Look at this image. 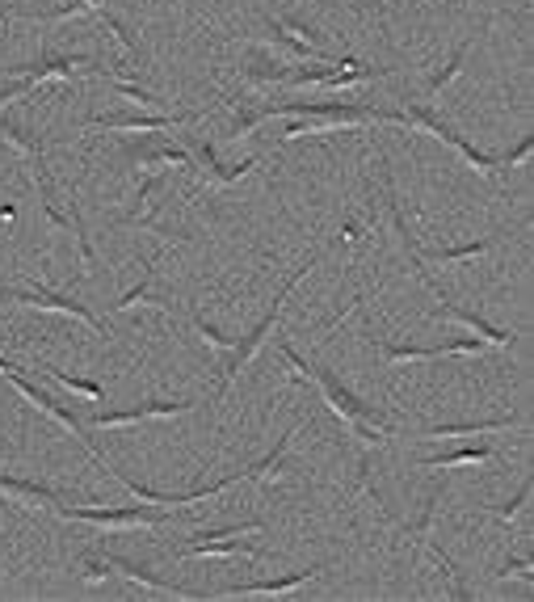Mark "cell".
Here are the masks:
<instances>
[{"label":"cell","instance_id":"9","mask_svg":"<svg viewBox=\"0 0 534 602\" xmlns=\"http://www.w3.org/2000/svg\"><path fill=\"white\" fill-rule=\"evenodd\" d=\"M198 114H101L93 118V131H118V135H164L181 123H194Z\"/></svg>","mask_w":534,"mask_h":602},{"label":"cell","instance_id":"28","mask_svg":"<svg viewBox=\"0 0 534 602\" xmlns=\"http://www.w3.org/2000/svg\"><path fill=\"white\" fill-rule=\"evenodd\" d=\"M530 152H534V135H522V139H518V148L497 152V165H501V169H513V165H522Z\"/></svg>","mask_w":534,"mask_h":602},{"label":"cell","instance_id":"23","mask_svg":"<svg viewBox=\"0 0 534 602\" xmlns=\"http://www.w3.org/2000/svg\"><path fill=\"white\" fill-rule=\"evenodd\" d=\"M114 93L127 97V102H135V106H148L152 114H164V97L160 93L143 89V85H131V80H122V76H114Z\"/></svg>","mask_w":534,"mask_h":602},{"label":"cell","instance_id":"4","mask_svg":"<svg viewBox=\"0 0 534 602\" xmlns=\"http://www.w3.org/2000/svg\"><path fill=\"white\" fill-rule=\"evenodd\" d=\"M59 518H76V523H93V527H110V531H127V527H160L169 523L173 510H152L148 501H139V506H68V501H59L55 506Z\"/></svg>","mask_w":534,"mask_h":602},{"label":"cell","instance_id":"7","mask_svg":"<svg viewBox=\"0 0 534 602\" xmlns=\"http://www.w3.org/2000/svg\"><path fill=\"white\" fill-rule=\"evenodd\" d=\"M101 560L114 569V573H122L127 581H135V586H148L152 594H164V598H190V602H207L211 598V590H194V586H181V581H169V577H156L152 569H143V565H135V560H127V556H106L101 552Z\"/></svg>","mask_w":534,"mask_h":602},{"label":"cell","instance_id":"3","mask_svg":"<svg viewBox=\"0 0 534 602\" xmlns=\"http://www.w3.org/2000/svg\"><path fill=\"white\" fill-rule=\"evenodd\" d=\"M404 114V127L408 131H429V135H434V139H442V144H450V148H455L463 160H467V165L471 169H476V173H484V177H497V152H484V148H476V144H471V139H463L455 127H450L446 123V118H438L434 110H429V106H408V110H400Z\"/></svg>","mask_w":534,"mask_h":602},{"label":"cell","instance_id":"29","mask_svg":"<svg viewBox=\"0 0 534 602\" xmlns=\"http://www.w3.org/2000/svg\"><path fill=\"white\" fill-rule=\"evenodd\" d=\"M497 577H522V581H534V565H530L526 556H509Z\"/></svg>","mask_w":534,"mask_h":602},{"label":"cell","instance_id":"1","mask_svg":"<svg viewBox=\"0 0 534 602\" xmlns=\"http://www.w3.org/2000/svg\"><path fill=\"white\" fill-rule=\"evenodd\" d=\"M316 262H320V257L312 253V257H307V262L295 270V274H286V283L278 287V295H274V304H270V312H265L261 320H257V325L249 329V333H244L240 341H236V346L232 350H223V363H219V384H215V405H219V400L223 396H228V388L236 384V375L244 371V367H249L253 363V354L265 346V337H270L274 333V325H278V320H282V304H286V295H291L299 283H303V278L307 274H312L316 270Z\"/></svg>","mask_w":534,"mask_h":602},{"label":"cell","instance_id":"17","mask_svg":"<svg viewBox=\"0 0 534 602\" xmlns=\"http://www.w3.org/2000/svg\"><path fill=\"white\" fill-rule=\"evenodd\" d=\"M501 236H480V240H467V245H450V249H417V257L429 266V262H467V257H480V253H488L492 245H497Z\"/></svg>","mask_w":534,"mask_h":602},{"label":"cell","instance_id":"12","mask_svg":"<svg viewBox=\"0 0 534 602\" xmlns=\"http://www.w3.org/2000/svg\"><path fill=\"white\" fill-rule=\"evenodd\" d=\"M194 160H198V169L202 173H211V182H219V186H232V182H240L244 173H253L257 169V160L249 156V160H240V165H223L219 160V152L211 148V139H194Z\"/></svg>","mask_w":534,"mask_h":602},{"label":"cell","instance_id":"21","mask_svg":"<svg viewBox=\"0 0 534 602\" xmlns=\"http://www.w3.org/2000/svg\"><path fill=\"white\" fill-rule=\"evenodd\" d=\"M135 304H156V308H173V299L164 295L156 283H139V287H131V291H122L118 295V312H127V308H135Z\"/></svg>","mask_w":534,"mask_h":602},{"label":"cell","instance_id":"5","mask_svg":"<svg viewBox=\"0 0 534 602\" xmlns=\"http://www.w3.org/2000/svg\"><path fill=\"white\" fill-rule=\"evenodd\" d=\"M13 304H26V308H38V312H64V316L85 320L93 333H106V325L93 316V308H85L80 299L55 291V287H13Z\"/></svg>","mask_w":534,"mask_h":602},{"label":"cell","instance_id":"20","mask_svg":"<svg viewBox=\"0 0 534 602\" xmlns=\"http://www.w3.org/2000/svg\"><path fill=\"white\" fill-rule=\"evenodd\" d=\"M38 371L43 375H51L59 388H72V392H80V396H89V400H101L106 396V388L97 384V379H85V375H72V371H59V367H51V363H38Z\"/></svg>","mask_w":534,"mask_h":602},{"label":"cell","instance_id":"15","mask_svg":"<svg viewBox=\"0 0 534 602\" xmlns=\"http://www.w3.org/2000/svg\"><path fill=\"white\" fill-rule=\"evenodd\" d=\"M0 493H9V497H26V501H43V506H59L64 501V493L43 485V480H26V476H5L0 472Z\"/></svg>","mask_w":534,"mask_h":602},{"label":"cell","instance_id":"11","mask_svg":"<svg viewBox=\"0 0 534 602\" xmlns=\"http://www.w3.org/2000/svg\"><path fill=\"white\" fill-rule=\"evenodd\" d=\"M328 565L320 560V565H307V569H295V573H282V577H265V581H244V586H228V590H215L211 598H253V594H286V590H295L303 586V581H312L320 577Z\"/></svg>","mask_w":534,"mask_h":602},{"label":"cell","instance_id":"26","mask_svg":"<svg viewBox=\"0 0 534 602\" xmlns=\"http://www.w3.org/2000/svg\"><path fill=\"white\" fill-rule=\"evenodd\" d=\"M89 9H106V0H68V5H55L51 13H43V17H34V22H64V17L89 13Z\"/></svg>","mask_w":534,"mask_h":602},{"label":"cell","instance_id":"19","mask_svg":"<svg viewBox=\"0 0 534 602\" xmlns=\"http://www.w3.org/2000/svg\"><path fill=\"white\" fill-rule=\"evenodd\" d=\"M471 43H476V38H463V43H459L455 51H450V59H446V64H442L434 76H429V85H425V93H429V97H434V93H442V89L450 85V80H455V76L463 72L467 55H471Z\"/></svg>","mask_w":534,"mask_h":602},{"label":"cell","instance_id":"24","mask_svg":"<svg viewBox=\"0 0 534 602\" xmlns=\"http://www.w3.org/2000/svg\"><path fill=\"white\" fill-rule=\"evenodd\" d=\"M97 22L106 26V30H110V34L118 38V43H122V47H127V51H131V55L139 59V38H135V30H131L127 22H122L118 13H110V9H97Z\"/></svg>","mask_w":534,"mask_h":602},{"label":"cell","instance_id":"10","mask_svg":"<svg viewBox=\"0 0 534 602\" xmlns=\"http://www.w3.org/2000/svg\"><path fill=\"white\" fill-rule=\"evenodd\" d=\"M181 413H190V400H148V405H135V409L93 413L89 426L93 430H118V426H139V421H152V417H181Z\"/></svg>","mask_w":534,"mask_h":602},{"label":"cell","instance_id":"25","mask_svg":"<svg viewBox=\"0 0 534 602\" xmlns=\"http://www.w3.org/2000/svg\"><path fill=\"white\" fill-rule=\"evenodd\" d=\"M530 493H534V485H530V480H522L518 493H513L509 501H501V506H480V510H484V514H497V518H518V514H522V506L530 501Z\"/></svg>","mask_w":534,"mask_h":602},{"label":"cell","instance_id":"18","mask_svg":"<svg viewBox=\"0 0 534 602\" xmlns=\"http://www.w3.org/2000/svg\"><path fill=\"white\" fill-rule=\"evenodd\" d=\"M497 455L492 443H471V447H459V451H442V455H425L421 468H459V464H484V459Z\"/></svg>","mask_w":534,"mask_h":602},{"label":"cell","instance_id":"13","mask_svg":"<svg viewBox=\"0 0 534 602\" xmlns=\"http://www.w3.org/2000/svg\"><path fill=\"white\" fill-rule=\"evenodd\" d=\"M270 43L282 47V51H291V55H299V59H307V64H328V59H333L324 47L307 43V38H299V34L286 30V26H282V17H270Z\"/></svg>","mask_w":534,"mask_h":602},{"label":"cell","instance_id":"16","mask_svg":"<svg viewBox=\"0 0 534 602\" xmlns=\"http://www.w3.org/2000/svg\"><path fill=\"white\" fill-rule=\"evenodd\" d=\"M194 556H211V560H232V556H249V560H261L265 552L257 544H223V539H207V544H190L181 548L177 560H194Z\"/></svg>","mask_w":534,"mask_h":602},{"label":"cell","instance_id":"14","mask_svg":"<svg viewBox=\"0 0 534 602\" xmlns=\"http://www.w3.org/2000/svg\"><path fill=\"white\" fill-rule=\"evenodd\" d=\"M518 417H488V421H455V426H425V438H476V434H497L513 430Z\"/></svg>","mask_w":534,"mask_h":602},{"label":"cell","instance_id":"2","mask_svg":"<svg viewBox=\"0 0 534 602\" xmlns=\"http://www.w3.org/2000/svg\"><path fill=\"white\" fill-rule=\"evenodd\" d=\"M282 358L291 367H299L303 375H312L316 379V388H320V396H324V405L333 409L337 417H345V426H354V421H371V426H387V413L383 409H371L366 400L354 392V388H345L341 384V375L333 371V367H324V363H312V358H303L295 346H286L282 341Z\"/></svg>","mask_w":534,"mask_h":602},{"label":"cell","instance_id":"27","mask_svg":"<svg viewBox=\"0 0 534 602\" xmlns=\"http://www.w3.org/2000/svg\"><path fill=\"white\" fill-rule=\"evenodd\" d=\"M194 329H198L202 337H207V341H211V346H215L219 354H223V350H232V346H236V341H232L228 333H223L219 325H211V320H207V316H198V312H194Z\"/></svg>","mask_w":534,"mask_h":602},{"label":"cell","instance_id":"22","mask_svg":"<svg viewBox=\"0 0 534 602\" xmlns=\"http://www.w3.org/2000/svg\"><path fill=\"white\" fill-rule=\"evenodd\" d=\"M421 544H425L429 552H434V560H438L442 577L450 581V598H459V602H476V590H471V586H463V577H459V573H455V565H450V560L442 556V548H438V544H429V535L421 539Z\"/></svg>","mask_w":534,"mask_h":602},{"label":"cell","instance_id":"6","mask_svg":"<svg viewBox=\"0 0 534 602\" xmlns=\"http://www.w3.org/2000/svg\"><path fill=\"white\" fill-rule=\"evenodd\" d=\"M425 287L429 291H434V299H438V304H442V316H450V320H459V325H467L471 333H476L480 341H488V346H501V350H509L513 346V341H518V337H513L509 329H501V325H492V320H484L480 312H471V308H459L455 304V299H450L446 291H442V283H438V278L434 274H429L425 278Z\"/></svg>","mask_w":534,"mask_h":602},{"label":"cell","instance_id":"8","mask_svg":"<svg viewBox=\"0 0 534 602\" xmlns=\"http://www.w3.org/2000/svg\"><path fill=\"white\" fill-rule=\"evenodd\" d=\"M93 68H97L93 55H59V51H47L43 59H30V64L5 68V76H22V80H30V85H38V80H51V76L72 80V76L93 72Z\"/></svg>","mask_w":534,"mask_h":602}]
</instances>
